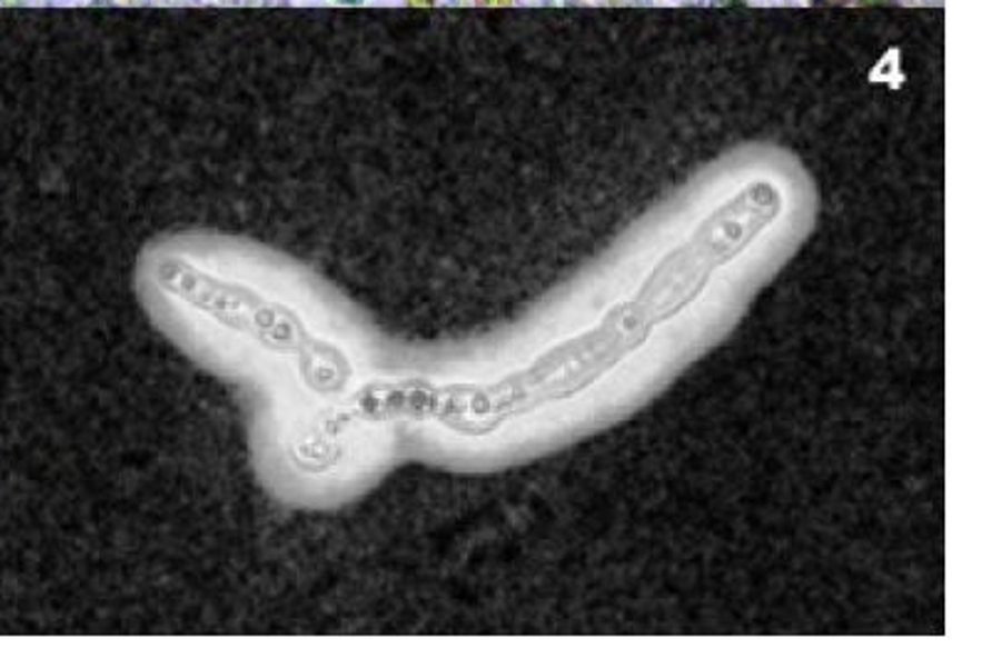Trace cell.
Returning a JSON list of instances; mask_svg holds the SVG:
<instances>
[{
	"mask_svg": "<svg viewBox=\"0 0 992 668\" xmlns=\"http://www.w3.org/2000/svg\"><path fill=\"white\" fill-rule=\"evenodd\" d=\"M339 3H361V0H339Z\"/></svg>",
	"mask_w": 992,
	"mask_h": 668,
	"instance_id": "1",
	"label": "cell"
}]
</instances>
